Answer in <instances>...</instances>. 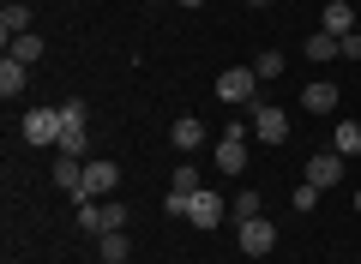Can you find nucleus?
I'll use <instances>...</instances> for the list:
<instances>
[{
  "instance_id": "8",
  "label": "nucleus",
  "mask_w": 361,
  "mask_h": 264,
  "mask_svg": "<svg viewBox=\"0 0 361 264\" xmlns=\"http://www.w3.org/2000/svg\"><path fill=\"white\" fill-rule=\"evenodd\" d=\"M235 240H241V252H247V258H265V252L277 246V228H271L265 216H253V222H241V234H235Z\"/></svg>"
},
{
  "instance_id": "18",
  "label": "nucleus",
  "mask_w": 361,
  "mask_h": 264,
  "mask_svg": "<svg viewBox=\"0 0 361 264\" xmlns=\"http://www.w3.org/2000/svg\"><path fill=\"white\" fill-rule=\"evenodd\" d=\"M0 30H6V37H25V30H30V6H25V0H6V13H0Z\"/></svg>"
},
{
  "instance_id": "22",
  "label": "nucleus",
  "mask_w": 361,
  "mask_h": 264,
  "mask_svg": "<svg viewBox=\"0 0 361 264\" xmlns=\"http://www.w3.org/2000/svg\"><path fill=\"white\" fill-rule=\"evenodd\" d=\"M253 73H259V84H265V78H283V54H277V49H265V54L253 61Z\"/></svg>"
},
{
  "instance_id": "15",
  "label": "nucleus",
  "mask_w": 361,
  "mask_h": 264,
  "mask_svg": "<svg viewBox=\"0 0 361 264\" xmlns=\"http://www.w3.org/2000/svg\"><path fill=\"white\" fill-rule=\"evenodd\" d=\"M331 151L343 156V163H349V156H361V120H343V126H337V132H331Z\"/></svg>"
},
{
  "instance_id": "25",
  "label": "nucleus",
  "mask_w": 361,
  "mask_h": 264,
  "mask_svg": "<svg viewBox=\"0 0 361 264\" xmlns=\"http://www.w3.org/2000/svg\"><path fill=\"white\" fill-rule=\"evenodd\" d=\"M313 204H319V187H307V180H301V187H295V210H301V216H307V210H313Z\"/></svg>"
},
{
  "instance_id": "12",
  "label": "nucleus",
  "mask_w": 361,
  "mask_h": 264,
  "mask_svg": "<svg viewBox=\"0 0 361 264\" xmlns=\"http://www.w3.org/2000/svg\"><path fill=\"white\" fill-rule=\"evenodd\" d=\"M97 252H103V264H127V258H133L127 228H109V234H97Z\"/></svg>"
},
{
  "instance_id": "10",
  "label": "nucleus",
  "mask_w": 361,
  "mask_h": 264,
  "mask_svg": "<svg viewBox=\"0 0 361 264\" xmlns=\"http://www.w3.org/2000/svg\"><path fill=\"white\" fill-rule=\"evenodd\" d=\"M25 90H30V66L6 54V61H0V96L13 102V96H25Z\"/></svg>"
},
{
  "instance_id": "30",
  "label": "nucleus",
  "mask_w": 361,
  "mask_h": 264,
  "mask_svg": "<svg viewBox=\"0 0 361 264\" xmlns=\"http://www.w3.org/2000/svg\"><path fill=\"white\" fill-rule=\"evenodd\" d=\"M151 6H163V0H151Z\"/></svg>"
},
{
  "instance_id": "29",
  "label": "nucleus",
  "mask_w": 361,
  "mask_h": 264,
  "mask_svg": "<svg viewBox=\"0 0 361 264\" xmlns=\"http://www.w3.org/2000/svg\"><path fill=\"white\" fill-rule=\"evenodd\" d=\"M247 6H271V0H247Z\"/></svg>"
},
{
  "instance_id": "17",
  "label": "nucleus",
  "mask_w": 361,
  "mask_h": 264,
  "mask_svg": "<svg viewBox=\"0 0 361 264\" xmlns=\"http://www.w3.org/2000/svg\"><path fill=\"white\" fill-rule=\"evenodd\" d=\"M6 54L25 61V66H37L42 61V37H30V30H25V37H6Z\"/></svg>"
},
{
  "instance_id": "28",
  "label": "nucleus",
  "mask_w": 361,
  "mask_h": 264,
  "mask_svg": "<svg viewBox=\"0 0 361 264\" xmlns=\"http://www.w3.org/2000/svg\"><path fill=\"white\" fill-rule=\"evenodd\" d=\"M180 6H205V0H180Z\"/></svg>"
},
{
  "instance_id": "27",
  "label": "nucleus",
  "mask_w": 361,
  "mask_h": 264,
  "mask_svg": "<svg viewBox=\"0 0 361 264\" xmlns=\"http://www.w3.org/2000/svg\"><path fill=\"white\" fill-rule=\"evenodd\" d=\"M355 216H361V187H355Z\"/></svg>"
},
{
  "instance_id": "16",
  "label": "nucleus",
  "mask_w": 361,
  "mask_h": 264,
  "mask_svg": "<svg viewBox=\"0 0 361 264\" xmlns=\"http://www.w3.org/2000/svg\"><path fill=\"white\" fill-rule=\"evenodd\" d=\"M301 108L307 114H331L337 108V84H307L301 90Z\"/></svg>"
},
{
  "instance_id": "2",
  "label": "nucleus",
  "mask_w": 361,
  "mask_h": 264,
  "mask_svg": "<svg viewBox=\"0 0 361 264\" xmlns=\"http://www.w3.org/2000/svg\"><path fill=\"white\" fill-rule=\"evenodd\" d=\"M217 96H223V102H235V108L259 102V73H253V66H229V73L217 78Z\"/></svg>"
},
{
  "instance_id": "24",
  "label": "nucleus",
  "mask_w": 361,
  "mask_h": 264,
  "mask_svg": "<svg viewBox=\"0 0 361 264\" xmlns=\"http://www.w3.org/2000/svg\"><path fill=\"white\" fill-rule=\"evenodd\" d=\"M187 204H193V192H175V187H169V199H163L169 216H187Z\"/></svg>"
},
{
  "instance_id": "3",
  "label": "nucleus",
  "mask_w": 361,
  "mask_h": 264,
  "mask_svg": "<svg viewBox=\"0 0 361 264\" xmlns=\"http://www.w3.org/2000/svg\"><path fill=\"white\" fill-rule=\"evenodd\" d=\"M115 187H121V168L109 163V156H103V163H85V187L73 192V204H85V199H109Z\"/></svg>"
},
{
  "instance_id": "11",
  "label": "nucleus",
  "mask_w": 361,
  "mask_h": 264,
  "mask_svg": "<svg viewBox=\"0 0 361 264\" xmlns=\"http://www.w3.org/2000/svg\"><path fill=\"white\" fill-rule=\"evenodd\" d=\"M211 163H217V175H241L247 168V139H217V156Z\"/></svg>"
},
{
  "instance_id": "5",
  "label": "nucleus",
  "mask_w": 361,
  "mask_h": 264,
  "mask_svg": "<svg viewBox=\"0 0 361 264\" xmlns=\"http://www.w3.org/2000/svg\"><path fill=\"white\" fill-rule=\"evenodd\" d=\"M253 139L259 144H283L289 139V114L271 108V102H253Z\"/></svg>"
},
{
  "instance_id": "7",
  "label": "nucleus",
  "mask_w": 361,
  "mask_h": 264,
  "mask_svg": "<svg viewBox=\"0 0 361 264\" xmlns=\"http://www.w3.org/2000/svg\"><path fill=\"white\" fill-rule=\"evenodd\" d=\"M25 144H61V108H30L25 114Z\"/></svg>"
},
{
  "instance_id": "14",
  "label": "nucleus",
  "mask_w": 361,
  "mask_h": 264,
  "mask_svg": "<svg viewBox=\"0 0 361 264\" xmlns=\"http://www.w3.org/2000/svg\"><path fill=\"white\" fill-rule=\"evenodd\" d=\"M319 30H331V37H349V30H355V13H349V0H325Z\"/></svg>"
},
{
  "instance_id": "13",
  "label": "nucleus",
  "mask_w": 361,
  "mask_h": 264,
  "mask_svg": "<svg viewBox=\"0 0 361 264\" xmlns=\"http://www.w3.org/2000/svg\"><path fill=\"white\" fill-rule=\"evenodd\" d=\"M54 187L73 199V192L85 187V156H61V163H54Z\"/></svg>"
},
{
  "instance_id": "9",
  "label": "nucleus",
  "mask_w": 361,
  "mask_h": 264,
  "mask_svg": "<svg viewBox=\"0 0 361 264\" xmlns=\"http://www.w3.org/2000/svg\"><path fill=\"white\" fill-rule=\"evenodd\" d=\"M169 144H175V151H180V156H193V151H199V144H205V126H199V120H193V114H180V120H175V126H169Z\"/></svg>"
},
{
  "instance_id": "19",
  "label": "nucleus",
  "mask_w": 361,
  "mask_h": 264,
  "mask_svg": "<svg viewBox=\"0 0 361 264\" xmlns=\"http://www.w3.org/2000/svg\"><path fill=\"white\" fill-rule=\"evenodd\" d=\"M301 54H307V61H337V37L331 30H313V37L301 42Z\"/></svg>"
},
{
  "instance_id": "23",
  "label": "nucleus",
  "mask_w": 361,
  "mask_h": 264,
  "mask_svg": "<svg viewBox=\"0 0 361 264\" xmlns=\"http://www.w3.org/2000/svg\"><path fill=\"white\" fill-rule=\"evenodd\" d=\"M109 228H127V204L121 199H103V234Z\"/></svg>"
},
{
  "instance_id": "21",
  "label": "nucleus",
  "mask_w": 361,
  "mask_h": 264,
  "mask_svg": "<svg viewBox=\"0 0 361 264\" xmlns=\"http://www.w3.org/2000/svg\"><path fill=\"white\" fill-rule=\"evenodd\" d=\"M169 187H175V192H199V187H205V175H199L193 163H180L175 175H169Z\"/></svg>"
},
{
  "instance_id": "6",
  "label": "nucleus",
  "mask_w": 361,
  "mask_h": 264,
  "mask_svg": "<svg viewBox=\"0 0 361 264\" xmlns=\"http://www.w3.org/2000/svg\"><path fill=\"white\" fill-rule=\"evenodd\" d=\"M301 180H307V187H319V192H331L337 180H343V156H337V151H319V156H307Z\"/></svg>"
},
{
  "instance_id": "20",
  "label": "nucleus",
  "mask_w": 361,
  "mask_h": 264,
  "mask_svg": "<svg viewBox=\"0 0 361 264\" xmlns=\"http://www.w3.org/2000/svg\"><path fill=\"white\" fill-rule=\"evenodd\" d=\"M229 216H235V222H253V216H259V187L235 192V199H229Z\"/></svg>"
},
{
  "instance_id": "26",
  "label": "nucleus",
  "mask_w": 361,
  "mask_h": 264,
  "mask_svg": "<svg viewBox=\"0 0 361 264\" xmlns=\"http://www.w3.org/2000/svg\"><path fill=\"white\" fill-rule=\"evenodd\" d=\"M337 54H343V61H361V30H349V37H337Z\"/></svg>"
},
{
  "instance_id": "4",
  "label": "nucleus",
  "mask_w": 361,
  "mask_h": 264,
  "mask_svg": "<svg viewBox=\"0 0 361 264\" xmlns=\"http://www.w3.org/2000/svg\"><path fill=\"white\" fill-rule=\"evenodd\" d=\"M223 216H229V199L211 192V187H199L193 204H187V222H193V228H223Z\"/></svg>"
},
{
  "instance_id": "1",
  "label": "nucleus",
  "mask_w": 361,
  "mask_h": 264,
  "mask_svg": "<svg viewBox=\"0 0 361 264\" xmlns=\"http://www.w3.org/2000/svg\"><path fill=\"white\" fill-rule=\"evenodd\" d=\"M85 144H90V108L78 96H66L61 102V156H85Z\"/></svg>"
}]
</instances>
